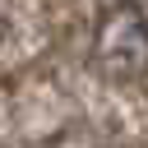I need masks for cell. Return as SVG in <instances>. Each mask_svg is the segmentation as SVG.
<instances>
[{"mask_svg":"<svg viewBox=\"0 0 148 148\" xmlns=\"http://www.w3.org/2000/svg\"><path fill=\"white\" fill-rule=\"evenodd\" d=\"M92 65L102 74H111V79H139L148 69V18L134 5H120V9H111L102 18Z\"/></svg>","mask_w":148,"mask_h":148,"instance_id":"1","label":"cell"}]
</instances>
